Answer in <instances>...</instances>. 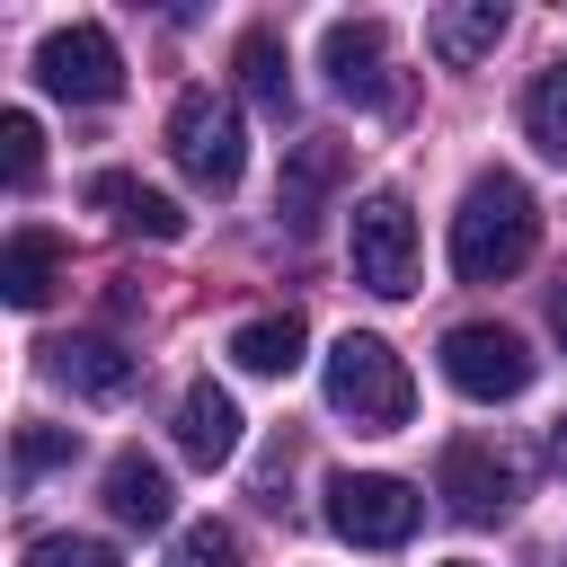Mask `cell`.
I'll use <instances>...</instances> for the list:
<instances>
[{
  "label": "cell",
  "instance_id": "7c38bea8",
  "mask_svg": "<svg viewBox=\"0 0 567 567\" xmlns=\"http://www.w3.org/2000/svg\"><path fill=\"white\" fill-rule=\"evenodd\" d=\"M89 204L124 230V239H186V213L159 195V186H142V177H124V168H106V177H89Z\"/></svg>",
  "mask_w": 567,
  "mask_h": 567
},
{
  "label": "cell",
  "instance_id": "484cf974",
  "mask_svg": "<svg viewBox=\"0 0 567 567\" xmlns=\"http://www.w3.org/2000/svg\"><path fill=\"white\" fill-rule=\"evenodd\" d=\"M452 567H478V558H452Z\"/></svg>",
  "mask_w": 567,
  "mask_h": 567
},
{
  "label": "cell",
  "instance_id": "7a4b0ae2",
  "mask_svg": "<svg viewBox=\"0 0 567 567\" xmlns=\"http://www.w3.org/2000/svg\"><path fill=\"white\" fill-rule=\"evenodd\" d=\"M328 408L354 425V434H399L408 416H416V381H408V363L390 354V337H372V328H346L337 346H328Z\"/></svg>",
  "mask_w": 567,
  "mask_h": 567
},
{
  "label": "cell",
  "instance_id": "8fae6325",
  "mask_svg": "<svg viewBox=\"0 0 567 567\" xmlns=\"http://www.w3.org/2000/svg\"><path fill=\"white\" fill-rule=\"evenodd\" d=\"M44 372H53L62 390H80V399H124L142 363H133L115 337H53V346H44Z\"/></svg>",
  "mask_w": 567,
  "mask_h": 567
},
{
  "label": "cell",
  "instance_id": "52a82bcc",
  "mask_svg": "<svg viewBox=\"0 0 567 567\" xmlns=\"http://www.w3.org/2000/svg\"><path fill=\"white\" fill-rule=\"evenodd\" d=\"M35 80L53 97H71V106H106L124 89V53H115V35L97 18H71V27H53L35 44Z\"/></svg>",
  "mask_w": 567,
  "mask_h": 567
},
{
  "label": "cell",
  "instance_id": "44dd1931",
  "mask_svg": "<svg viewBox=\"0 0 567 567\" xmlns=\"http://www.w3.org/2000/svg\"><path fill=\"white\" fill-rule=\"evenodd\" d=\"M168 567H239V532L204 514V523H186V532L168 540Z\"/></svg>",
  "mask_w": 567,
  "mask_h": 567
},
{
  "label": "cell",
  "instance_id": "4fadbf2b",
  "mask_svg": "<svg viewBox=\"0 0 567 567\" xmlns=\"http://www.w3.org/2000/svg\"><path fill=\"white\" fill-rule=\"evenodd\" d=\"M177 452H186L195 470H221V461L239 452V399H230L221 381H195V390L177 399Z\"/></svg>",
  "mask_w": 567,
  "mask_h": 567
},
{
  "label": "cell",
  "instance_id": "d6986e66",
  "mask_svg": "<svg viewBox=\"0 0 567 567\" xmlns=\"http://www.w3.org/2000/svg\"><path fill=\"white\" fill-rule=\"evenodd\" d=\"M523 133H532L549 159H567V62H549V71L523 89Z\"/></svg>",
  "mask_w": 567,
  "mask_h": 567
},
{
  "label": "cell",
  "instance_id": "6da1fadb",
  "mask_svg": "<svg viewBox=\"0 0 567 567\" xmlns=\"http://www.w3.org/2000/svg\"><path fill=\"white\" fill-rule=\"evenodd\" d=\"M532 248H540V204H532V186H523L514 168L470 177V195H461V213H452V275H461V284H505L514 266H532Z\"/></svg>",
  "mask_w": 567,
  "mask_h": 567
},
{
  "label": "cell",
  "instance_id": "ac0fdd59",
  "mask_svg": "<svg viewBox=\"0 0 567 567\" xmlns=\"http://www.w3.org/2000/svg\"><path fill=\"white\" fill-rule=\"evenodd\" d=\"M230 71H239V89H248L266 115H284V106H292V53H284V35H275V27H248V35H239V53H230Z\"/></svg>",
  "mask_w": 567,
  "mask_h": 567
},
{
  "label": "cell",
  "instance_id": "3957f363",
  "mask_svg": "<svg viewBox=\"0 0 567 567\" xmlns=\"http://www.w3.org/2000/svg\"><path fill=\"white\" fill-rule=\"evenodd\" d=\"M168 159H177V177H186V186L230 195V186H239V159H248L239 106H230V97H213V89H177V106H168Z\"/></svg>",
  "mask_w": 567,
  "mask_h": 567
},
{
  "label": "cell",
  "instance_id": "5bb4252c",
  "mask_svg": "<svg viewBox=\"0 0 567 567\" xmlns=\"http://www.w3.org/2000/svg\"><path fill=\"white\" fill-rule=\"evenodd\" d=\"M168 505H177V496H168V470H159L151 452H115V461H106V514H115L124 532H159Z\"/></svg>",
  "mask_w": 567,
  "mask_h": 567
},
{
  "label": "cell",
  "instance_id": "603a6c76",
  "mask_svg": "<svg viewBox=\"0 0 567 567\" xmlns=\"http://www.w3.org/2000/svg\"><path fill=\"white\" fill-rule=\"evenodd\" d=\"M27 567H124L106 540H80V532H44L35 549H27Z\"/></svg>",
  "mask_w": 567,
  "mask_h": 567
},
{
  "label": "cell",
  "instance_id": "7402d4cb",
  "mask_svg": "<svg viewBox=\"0 0 567 567\" xmlns=\"http://www.w3.org/2000/svg\"><path fill=\"white\" fill-rule=\"evenodd\" d=\"M0 168H9V186H35V168H44V133H35L27 106L0 115Z\"/></svg>",
  "mask_w": 567,
  "mask_h": 567
},
{
  "label": "cell",
  "instance_id": "2e32d148",
  "mask_svg": "<svg viewBox=\"0 0 567 567\" xmlns=\"http://www.w3.org/2000/svg\"><path fill=\"white\" fill-rule=\"evenodd\" d=\"M0 292H9V310H44V301L62 292V239H53V230H9V248H0Z\"/></svg>",
  "mask_w": 567,
  "mask_h": 567
},
{
  "label": "cell",
  "instance_id": "9a60e30c",
  "mask_svg": "<svg viewBox=\"0 0 567 567\" xmlns=\"http://www.w3.org/2000/svg\"><path fill=\"white\" fill-rule=\"evenodd\" d=\"M496 35H505V0H461V9H434L425 18V53L443 71H470L478 53H496Z\"/></svg>",
  "mask_w": 567,
  "mask_h": 567
},
{
  "label": "cell",
  "instance_id": "e0dca14e",
  "mask_svg": "<svg viewBox=\"0 0 567 567\" xmlns=\"http://www.w3.org/2000/svg\"><path fill=\"white\" fill-rule=\"evenodd\" d=\"M301 346H310L301 310H257V319L230 328V363H239V372H266V381H284V372L301 363Z\"/></svg>",
  "mask_w": 567,
  "mask_h": 567
},
{
  "label": "cell",
  "instance_id": "ffe728a7",
  "mask_svg": "<svg viewBox=\"0 0 567 567\" xmlns=\"http://www.w3.org/2000/svg\"><path fill=\"white\" fill-rule=\"evenodd\" d=\"M71 452H80V434H71V425H35V416H27V425H18V443H9V478H18V487H35V478H44V470H62Z\"/></svg>",
  "mask_w": 567,
  "mask_h": 567
},
{
  "label": "cell",
  "instance_id": "9c48e42d",
  "mask_svg": "<svg viewBox=\"0 0 567 567\" xmlns=\"http://www.w3.org/2000/svg\"><path fill=\"white\" fill-rule=\"evenodd\" d=\"M319 71L337 80V97L399 115V80H390V27H381V18H328V35H319Z\"/></svg>",
  "mask_w": 567,
  "mask_h": 567
},
{
  "label": "cell",
  "instance_id": "277c9868",
  "mask_svg": "<svg viewBox=\"0 0 567 567\" xmlns=\"http://www.w3.org/2000/svg\"><path fill=\"white\" fill-rule=\"evenodd\" d=\"M346 239H354V284L363 292H381V301H408L416 292V213H408L399 186H372L354 204Z\"/></svg>",
  "mask_w": 567,
  "mask_h": 567
},
{
  "label": "cell",
  "instance_id": "d4e9b609",
  "mask_svg": "<svg viewBox=\"0 0 567 567\" xmlns=\"http://www.w3.org/2000/svg\"><path fill=\"white\" fill-rule=\"evenodd\" d=\"M549 461H558V470H567V416H558V425H549Z\"/></svg>",
  "mask_w": 567,
  "mask_h": 567
},
{
  "label": "cell",
  "instance_id": "cb8c5ba5",
  "mask_svg": "<svg viewBox=\"0 0 567 567\" xmlns=\"http://www.w3.org/2000/svg\"><path fill=\"white\" fill-rule=\"evenodd\" d=\"M549 337L567 346V284H549Z\"/></svg>",
  "mask_w": 567,
  "mask_h": 567
},
{
  "label": "cell",
  "instance_id": "30bf717a",
  "mask_svg": "<svg viewBox=\"0 0 567 567\" xmlns=\"http://www.w3.org/2000/svg\"><path fill=\"white\" fill-rule=\"evenodd\" d=\"M337 177H346V142H337V133H301V142L284 151V177H275V213H284L292 230H310V221H319V204L337 195Z\"/></svg>",
  "mask_w": 567,
  "mask_h": 567
},
{
  "label": "cell",
  "instance_id": "ba28073f",
  "mask_svg": "<svg viewBox=\"0 0 567 567\" xmlns=\"http://www.w3.org/2000/svg\"><path fill=\"white\" fill-rule=\"evenodd\" d=\"M434 487H443V505H452L461 523H496V514H514V496H523V461H514L505 443H487V434H461V443H443Z\"/></svg>",
  "mask_w": 567,
  "mask_h": 567
},
{
  "label": "cell",
  "instance_id": "8992f818",
  "mask_svg": "<svg viewBox=\"0 0 567 567\" xmlns=\"http://www.w3.org/2000/svg\"><path fill=\"white\" fill-rule=\"evenodd\" d=\"M443 381L461 390V399H523L532 390V346L514 337V328H496V319H461L452 337H443Z\"/></svg>",
  "mask_w": 567,
  "mask_h": 567
},
{
  "label": "cell",
  "instance_id": "5b68a950",
  "mask_svg": "<svg viewBox=\"0 0 567 567\" xmlns=\"http://www.w3.org/2000/svg\"><path fill=\"white\" fill-rule=\"evenodd\" d=\"M425 523V496L390 470H337L328 478V532L354 540V549H399L408 532Z\"/></svg>",
  "mask_w": 567,
  "mask_h": 567
}]
</instances>
